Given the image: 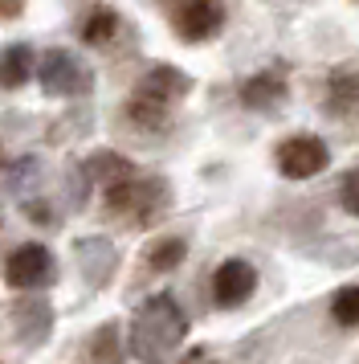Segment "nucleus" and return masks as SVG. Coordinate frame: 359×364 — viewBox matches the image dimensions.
<instances>
[{"mask_svg": "<svg viewBox=\"0 0 359 364\" xmlns=\"http://www.w3.org/2000/svg\"><path fill=\"white\" fill-rule=\"evenodd\" d=\"M188 336V319L172 295L147 299L131 319V352L143 364H163Z\"/></svg>", "mask_w": 359, "mask_h": 364, "instance_id": "obj_1", "label": "nucleus"}, {"mask_svg": "<svg viewBox=\"0 0 359 364\" xmlns=\"http://www.w3.org/2000/svg\"><path fill=\"white\" fill-rule=\"evenodd\" d=\"M326 164H331V148L319 135H294V139H286L277 148V168L290 181H306L314 172H323Z\"/></svg>", "mask_w": 359, "mask_h": 364, "instance_id": "obj_2", "label": "nucleus"}, {"mask_svg": "<svg viewBox=\"0 0 359 364\" xmlns=\"http://www.w3.org/2000/svg\"><path fill=\"white\" fill-rule=\"evenodd\" d=\"M163 184L155 181H118L106 188V200H111V213H123V217H135V221H147L155 217V209H163Z\"/></svg>", "mask_w": 359, "mask_h": 364, "instance_id": "obj_3", "label": "nucleus"}, {"mask_svg": "<svg viewBox=\"0 0 359 364\" xmlns=\"http://www.w3.org/2000/svg\"><path fill=\"white\" fill-rule=\"evenodd\" d=\"M37 78H41V86H45L49 95H62V99L82 95L90 86V74L82 70V62L74 53H65V50H49L41 58V66H37Z\"/></svg>", "mask_w": 359, "mask_h": 364, "instance_id": "obj_4", "label": "nucleus"}, {"mask_svg": "<svg viewBox=\"0 0 359 364\" xmlns=\"http://www.w3.org/2000/svg\"><path fill=\"white\" fill-rule=\"evenodd\" d=\"M4 279L9 287L16 291H33V287H45L53 279V258H49L45 246H21L9 254V262H4Z\"/></svg>", "mask_w": 359, "mask_h": 364, "instance_id": "obj_5", "label": "nucleus"}, {"mask_svg": "<svg viewBox=\"0 0 359 364\" xmlns=\"http://www.w3.org/2000/svg\"><path fill=\"white\" fill-rule=\"evenodd\" d=\"M253 287H258V270L241 258H228V262L216 266V274H212V299L221 303V307H241L245 299L253 295Z\"/></svg>", "mask_w": 359, "mask_h": 364, "instance_id": "obj_6", "label": "nucleus"}, {"mask_svg": "<svg viewBox=\"0 0 359 364\" xmlns=\"http://www.w3.org/2000/svg\"><path fill=\"white\" fill-rule=\"evenodd\" d=\"M172 102L176 99H167V95H160V90H151V86L139 82V90H135L131 102H127V115L135 119L143 132H160V127L172 123Z\"/></svg>", "mask_w": 359, "mask_h": 364, "instance_id": "obj_7", "label": "nucleus"}, {"mask_svg": "<svg viewBox=\"0 0 359 364\" xmlns=\"http://www.w3.org/2000/svg\"><path fill=\"white\" fill-rule=\"evenodd\" d=\"M221 21H225V9L216 0H188L180 9V33L188 41H204L212 29H221Z\"/></svg>", "mask_w": 359, "mask_h": 364, "instance_id": "obj_8", "label": "nucleus"}, {"mask_svg": "<svg viewBox=\"0 0 359 364\" xmlns=\"http://www.w3.org/2000/svg\"><path fill=\"white\" fill-rule=\"evenodd\" d=\"M282 95H286V78L277 74V70H261V74H253L249 82L241 86V99L249 102V107H274V102H282Z\"/></svg>", "mask_w": 359, "mask_h": 364, "instance_id": "obj_9", "label": "nucleus"}, {"mask_svg": "<svg viewBox=\"0 0 359 364\" xmlns=\"http://www.w3.org/2000/svg\"><path fill=\"white\" fill-rule=\"evenodd\" d=\"M33 74V50L29 46H9L0 50V86L13 90V86H25Z\"/></svg>", "mask_w": 359, "mask_h": 364, "instance_id": "obj_10", "label": "nucleus"}, {"mask_svg": "<svg viewBox=\"0 0 359 364\" xmlns=\"http://www.w3.org/2000/svg\"><path fill=\"white\" fill-rule=\"evenodd\" d=\"M326 102H331V115H347V111H355L359 107V74H351V70L331 74Z\"/></svg>", "mask_w": 359, "mask_h": 364, "instance_id": "obj_11", "label": "nucleus"}, {"mask_svg": "<svg viewBox=\"0 0 359 364\" xmlns=\"http://www.w3.org/2000/svg\"><path fill=\"white\" fill-rule=\"evenodd\" d=\"M16 328H21V336L29 331V340H41L49 331V307L41 299H25V303L16 307Z\"/></svg>", "mask_w": 359, "mask_h": 364, "instance_id": "obj_12", "label": "nucleus"}, {"mask_svg": "<svg viewBox=\"0 0 359 364\" xmlns=\"http://www.w3.org/2000/svg\"><path fill=\"white\" fill-rule=\"evenodd\" d=\"M86 176H90V181H102V176H106L111 184H118V181H127V176H131V164L123 160V156H111V151H98L94 160L86 164Z\"/></svg>", "mask_w": 359, "mask_h": 364, "instance_id": "obj_13", "label": "nucleus"}, {"mask_svg": "<svg viewBox=\"0 0 359 364\" xmlns=\"http://www.w3.org/2000/svg\"><path fill=\"white\" fill-rule=\"evenodd\" d=\"M114 29H118V17H114V13H94V17L86 21L82 37H86L90 46H106V41L114 37Z\"/></svg>", "mask_w": 359, "mask_h": 364, "instance_id": "obj_14", "label": "nucleus"}, {"mask_svg": "<svg viewBox=\"0 0 359 364\" xmlns=\"http://www.w3.org/2000/svg\"><path fill=\"white\" fill-rule=\"evenodd\" d=\"M180 258H184V242H180V237L155 242V246H151V254H147V262L155 266V270H172V266H180Z\"/></svg>", "mask_w": 359, "mask_h": 364, "instance_id": "obj_15", "label": "nucleus"}, {"mask_svg": "<svg viewBox=\"0 0 359 364\" xmlns=\"http://www.w3.org/2000/svg\"><path fill=\"white\" fill-rule=\"evenodd\" d=\"M331 315H335L339 323H347V328H355V323H359V287L339 291V295H335V303H331Z\"/></svg>", "mask_w": 359, "mask_h": 364, "instance_id": "obj_16", "label": "nucleus"}, {"mask_svg": "<svg viewBox=\"0 0 359 364\" xmlns=\"http://www.w3.org/2000/svg\"><path fill=\"white\" fill-rule=\"evenodd\" d=\"M90 356L98 364H118V352H114V328H102L94 336V344H90Z\"/></svg>", "mask_w": 359, "mask_h": 364, "instance_id": "obj_17", "label": "nucleus"}, {"mask_svg": "<svg viewBox=\"0 0 359 364\" xmlns=\"http://www.w3.org/2000/svg\"><path fill=\"white\" fill-rule=\"evenodd\" d=\"M339 197H343V209L359 217V168L347 176V181H343V193H339Z\"/></svg>", "mask_w": 359, "mask_h": 364, "instance_id": "obj_18", "label": "nucleus"}, {"mask_svg": "<svg viewBox=\"0 0 359 364\" xmlns=\"http://www.w3.org/2000/svg\"><path fill=\"white\" fill-rule=\"evenodd\" d=\"M0 168H4V151H0Z\"/></svg>", "mask_w": 359, "mask_h": 364, "instance_id": "obj_19", "label": "nucleus"}]
</instances>
